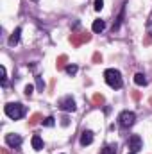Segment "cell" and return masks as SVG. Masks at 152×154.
<instances>
[{
	"instance_id": "obj_23",
	"label": "cell",
	"mask_w": 152,
	"mask_h": 154,
	"mask_svg": "<svg viewBox=\"0 0 152 154\" xmlns=\"http://www.w3.org/2000/svg\"><path fill=\"white\" fill-rule=\"evenodd\" d=\"M150 36H152V32H150Z\"/></svg>"
},
{
	"instance_id": "obj_11",
	"label": "cell",
	"mask_w": 152,
	"mask_h": 154,
	"mask_svg": "<svg viewBox=\"0 0 152 154\" xmlns=\"http://www.w3.org/2000/svg\"><path fill=\"white\" fill-rule=\"evenodd\" d=\"M116 143H109V145H106L104 149H102V152L100 154H116Z\"/></svg>"
},
{
	"instance_id": "obj_9",
	"label": "cell",
	"mask_w": 152,
	"mask_h": 154,
	"mask_svg": "<svg viewBox=\"0 0 152 154\" xmlns=\"http://www.w3.org/2000/svg\"><path fill=\"white\" fill-rule=\"evenodd\" d=\"M20 34H22V27H16V29H14V32L9 36V41H7V43H9L11 47L18 45V43H20Z\"/></svg>"
},
{
	"instance_id": "obj_19",
	"label": "cell",
	"mask_w": 152,
	"mask_h": 154,
	"mask_svg": "<svg viewBox=\"0 0 152 154\" xmlns=\"http://www.w3.org/2000/svg\"><path fill=\"white\" fill-rule=\"evenodd\" d=\"M68 124H70V118H68L66 115H65V116H61V125H63V127H66Z\"/></svg>"
},
{
	"instance_id": "obj_12",
	"label": "cell",
	"mask_w": 152,
	"mask_h": 154,
	"mask_svg": "<svg viewBox=\"0 0 152 154\" xmlns=\"http://www.w3.org/2000/svg\"><path fill=\"white\" fill-rule=\"evenodd\" d=\"M134 82H136L138 86H145V84H147V77L143 75V74H136V75H134Z\"/></svg>"
},
{
	"instance_id": "obj_10",
	"label": "cell",
	"mask_w": 152,
	"mask_h": 154,
	"mask_svg": "<svg viewBox=\"0 0 152 154\" xmlns=\"http://www.w3.org/2000/svg\"><path fill=\"white\" fill-rule=\"evenodd\" d=\"M31 145H32L34 151H41V149H43V138H41L39 134H34V136L31 138Z\"/></svg>"
},
{
	"instance_id": "obj_13",
	"label": "cell",
	"mask_w": 152,
	"mask_h": 154,
	"mask_svg": "<svg viewBox=\"0 0 152 154\" xmlns=\"http://www.w3.org/2000/svg\"><path fill=\"white\" fill-rule=\"evenodd\" d=\"M77 72H79V66H77V65H68V66H66V74H68V75H75Z\"/></svg>"
},
{
	"instance_id": "obj_4",
	"label": "cell",
	"mask_w": 152,
	"mask_h": 154,
	"mask_svg": "<svg viewBox=\"0 0 152 154\" xmlns=\"http://www.w3.org/2000/svg\"><path fill=\"white\" fill-rule=\"evenodd\" d=\"M57 106H59V109H63V111H66V113H74V111H77V104H75V100L72 99V95H66V97L59 99Z\"/></svg>"
},
{
	"instance_id": "obj_3",
	"label": "cell",
	"mask_w": 152,
	"mask_h": 154,
	"mask_svg": "<svg viewBox=\"0 0 152 154\" xmlns=\"http://www.w3.org/2000/svg\"><path fill=\"white\" fill-rule=\"evenodd\" d=\"M118 124H120V127H123V129L132 127V125L136 124V113H134V111H129V109L122 111V113L118 115Z\"/></svg>"
},
{
	"instance_id": "obj_1",
	"label": "cell",
	"mask_w": 152,
	"mask_h": 154,
	"mask_svg": "<svg viewBox=\"0 0 152 154\" xmlns=\"http://www.w3.org/2000/svg\"><path fill=\"white\" fill-rule=\"evenodd\" d=\"M104 81H106V84H108L109 88H113V90H120V88L123 86L122 74H120V70H116V68H108V70L104 72Z\"/></svg>"
},
{
	"instance_id": "obj_2",
	"label": "cell",
	"mask_w": 152,
	"mask_h": 154,
	"mask_svg": "<svg viewBox=\"0 0 152 154\" xmlns=\"http://www.w3.org/2000/svg\"><path fill=\"white\" fill-rule=\"evenodd\" d=\"M25 111H27L25 106L20 104V102H9V104L4 106V113L9 116V118H13V120H20V118H23Z\"/></svg>"
},
{
	"instance_id": "obj_14",
	"label": "cell",
	"mask_w": 152,
	"mask_h": 154,
	"mask_svg": "<svg viewBox=\"0 0 152 154\" xmlns=\"http://www.w3.org/2000/svg\"><path fill=\"white\" fill-rule=\"evenodd\" d=\"M41 124H43L45 127H52V125L56 124V118H54V116H47V118H45V120H43Z\"/></svg>"
},
{
	"instance_id": "obj_5",
	"label": "cell",
	"mask_w": 152,
	"mask_h": 154,
	"mask_svg": "<svg viewBox=\"0 0 152 154\" xmlns=\"http://www.w3.org/2000/svg\"><path fill=\"white\" fill-rule=\"evenodd\" d=\"M127 145H129L131 152H140V151L143 149V140L140 138V134H131Z\"/></svg>"
},
{
	"instance_id": "obj_6",
	"label": "cell",
	"mask_w": 152,
	"mask_h": 154,
	"mask_svg": "<svg viewBox=\"0 0 152 154\" xmlns=\"http://www.w3.org/2000/svg\"><path fill=\"white\" fill-rule=\"evenodd\" d=\"M22 142H23V138H22V134H18V133H7L5 134V143L9 145V147H20L22 145Z\"/></svg>"
},
{
	"instance_id": "obj_16",
	"label": "cell",
	"mask_w": 152,
	"mask_h": 154,
	"mask_svg": "<svg viewBox=\"0 0 152 154\" xmlns=\"http://www.w3.org/2000/svg\"><path fill=\"white\" fill-rule=\"evenodd\" d=\"M93 7H95V11H102V7H104V0H95V2H93Z\"/></svg>"
},
{
	"instance_id": "obj_22",
	"label": "cell",
	"mask_w": 152,
	"mask_h": 154,
	"mask_svg": "<svg viewBox=\"0 0 152 154\" xmlns=\"http://www.w3.org/2000/svg\"><path fill=\"white\" fill-rule=\"evenodd\" d=\"M129 154H136V152H129Z\"/></svg>"
},
{
	"instance_id": "obj_20",
	"label": "cell",
	"mask_w": 152,
	"mask_h": 154,
	"mask_svg": "<svg viewBox=\"0 0 152 154\" xmlns=\"http://www.w3.org/2000/svg\"><path fill=\"white\" fill-rule=\"evenodd\" d=\"M93 100H95V102H104V97H102V95H95Z\"/></svg>"
},
{
	"instance_id": "obj_15",
	"label": "cell",
	"mask_w": 152,
	"mask_h": 154,
	"mask_svg": "<svg viewBox=\"0 0 152 154\" xmlns=\"http://www.w3.org/2000/svg\"><path fill=\"white\" fill-rule=\"evenodd\" d=\"M0 74H2V86L7 84V72H5V66H0Z\"/></svg>"
},
{
	"instance_id": "obj_17",
	"label": "cell",
	"mask_w": 152,
	"mask_h": 154,
	"mask_svg": "<svg viewBox=\"0 0 152 154\" xmlns=\"http://www.w3.org/2000/svg\"><path fill=\"white\" fill-rule=\"evenodd\" d=\"M36 86H38V90H41V91H43V88H45V81H43L39 75L36 77Z\"/></svg>"
},
{
	"instance_id": "obj_8",
	"label": "cell",
	"mask_w": 152,
	"mask_h": 154,
	"mask_svg": "<svg viewBox=\"0 0 152 154\" xmlns=\"http://www.w3.org/2000/svg\"><path fill=\"white\" fill-rule=\"evenodd\" d=\"M104 29H106V22H104V20H100V18L93 20V23H91V31H93L95 34H100Z\"/></svg>"
},
{
	"instance_id": "obj_18",
	"label": "cell",
	"mask_w": 152,
	"mask_h": 154,
	"mask_svg": "<svg viewBox=\"0 0 152 154\" xmlns=\"http://www.w3.org/2000/svg\"><path fill=\"white\" fill-rule=\"evenodd\" d=\"M32 91H34V86H32V84H27V86H25V97H31Z\"/></svg>"
},
{
	"instance_id": "obj_7",
	"label": "cell",
	"mask_w": 152,
	"mask_h": 154,
	"mask_svg": "<svg viewBox=\"0 0 152 154\" xmlns=\"http://www.w3.org/2000/svg\"><path fill=\"white\" fill-rule=\"evenodd\" d=\"M79 142H81V145H82V147H86V145H91V143H93V131H90V129L82 131V134H81Z\"/></svg>"
},
{
	"instance_id": "obj_21",
	"label": "cell",
	"mask_w": 152,
	"mask_h": 154,
	"mask_svg": "<svg viewBox=\"0 0 152 154\" xmlns=\"http://www.w3.org/2000/svg\"><path fill=\"white\" fill-rule=\"evenodd\" d=\"M38 118H39V115H34V116H32V120H31V125H34V124L38 122Z\"/></svg>"
}]
</instances>
